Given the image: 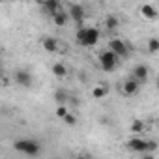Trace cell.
I'll return each mask as SVG.
<instances>
[{"instance_id": "obj_1", "label": "cell", "mask_w": 159, "mask_h": 159, "mask_svg": "<svg viewBox=\"0 0 159 159\" xmlns=\"http://www.w3.org/2000/svg\"><path fill=\"white\" fill-rule=\"evenodd\" d=\"M75 41L81 47H94L99 41V28L81 25L77 28V32H75Z\"/></svg>"}, {"instance_id": "obj_2", "label": "cell", "mask_w": 159, "mask_h": 159, "mask_svg": "<svg viewBox=\"0 0 159 159\" xmlns=\"http://www.w3.org/2000/svg\"><path fill=\"white\" fill-rule=\"evenodd\" d=\"M13 148H15V152L28 155V157H36L41 153V144L36 139H17L13 142Z\"/></svg>"}, {"instance_id": "obj_3", "label": "cell", "mask_w": 159, "mask_h": 159, "mask_svg": "<svg viewBox=\"0 0 159 159\" xmlns=\"http://www.w3.org/2000/svg\"><path fill=\"white\" fill-rule=\"evenodd\" d=\"M98 60H99V66H101L103 71H114V67L118 66L120 56H118L116 52H112V51L107 47L105 51H101V52L98 54Z\"/></svg>"}, {"instance_id": "obj_4", "label": "cell", "mask_w": 159, "mask_h": 159, "mask_svg": "<svg viewBox=\"0 0 159 159\" xmlns=\"http://www.w3.org/2000/svg\"><path fill=\"white\" fill-rule=\"evenodd\" d=\"M140 81H137L135 77H129V79H125V81L120 84V92L125 96V98H135L139 92H140Z\"/></svg>"}, {"instance_id": "obj_5", "label": "cell", "mask_w": 159, "mask_h": 159, "mask_svg": "<svg viewBox=\"0 0 159 159\" xmlns=\"http://www.w3.org/2000/svg\"><path fill=\"white\" fill-rule=\"evenodd\" d=\"M13 83L21 88H30L34 84V75L28 69H15L13 71Z\"/></svg>"}, {"instance_id": "obj_6", "label": "cell", "mask_w": 159, "mask_h": 159, "mask_svg": "<svg viewBox=\"0 0 159 159\" xmlns=\"http://www.w3.org/2000/svg\"><path fill=\"white\" fill-rule=\"evenodd\" d=\"M109 49H111L112 52H116L120 58H125V56L129 54V47H127V43H125L124 39H120V38H112V39H109Z\"/></svg>"}, {"instance_id": "obj_7", "label": "cell", "mask_w": 159, "mask_h": 159, "mask_svg": "<svg viewBox=\"0 0 159 159\" xmlns=\"http://www.w3.org/2000/svg\"><path fill=\"white\" fill-rule=\"evenodd\" d=\"M69 17H71V21H73L77 26H81V25L84 23L86 11H84V8H83L81 4H71V6H69Z\"/></svg>"}, {"instance_id": "obj_8", "label": "cell", "mask_w": 159, "mask_h": 159, "mask_svg": "<svg viewBox=\"0 0 159 159\" xmlns=\"http://www.w3.org/2000/svg\"><path fill=\"white\" fill-rule=\"evenodd\" d=\"M125 148L133 153H144L146 150V139H140V137H131L125 140Z\"/></svg>"}, {"instance_id": "obj_9", "label": "cell", "mask_w": 159, "mask_h": 159, "mask_svg": "<svg viewBox=\"0 0 159 159\" xmlns=\"http://www.w3.org/2000/svg\"><path fill=\"white\" fill-rule=\"evenodd\" d=\"M41 47H43L47 52H58V51L62 49L60 41H58L56 38H52V36H45V38H41Z\"/></svg>"}, {"instance_id": "obj_10", "label": "cell", "mask_w": 159, "mask_h": 159, "mask_svg": "<svg viewBox=\"0 0 159 159\" xmlns=\"http://www.w3.org/2000/svg\"><path fill=\"white\" fill-rule=\"evenodd\" d=\"M131 77H135L140 83H146V79L150 77V67L146 64H137L133 67V71H131Z\"/></svg>"}, {"instance_id": "obj_11", "label": "cell", "mask_w": 159, "mask_h": 159, "mask_svg": "<svg viewBox=\"0 0 159 159\" xmlns=\"http://www.w3.org/2000/svg\"><path fill=\"white\" fill-rule=\"evenodd\" d=\"M139 11H140V15H142L146 21H155V19L159 17L157 8H155V6H152V4H142V6L139 8Z\"/></svg>"}, {"instance_id": "obj_12", "label": "cell", "mask_w": 159, "mask_h": 159, "mask_svg": "<svg viewBox=\"0 0 159 159\" xmlns=\"http://www.w3.org/2000/svg\"><path fill=\"white\" fill-rule=\"evenodd\" d=\"M103 28H105V30H109V32L118 30V28H120V17H118V15H114V13L105 15V19H103Z\"/></svg>"}, {"instance_id": "obj_13", "label": "cell", "mask_w": 159, "mask_h": 159, "mask_svg": "<svg viewBox=\"0 0 159 159\" xmlns=\"http://www.w3.org/2000/svg\"><path fill=\"white\" fill-rule=\"evenodd\" d=\"M39 4H41V10L45 13H49V15H54L58 10H62L58 0H39Z\"/></svg>"}, {"instance_id": "obj_14", "label": "cell", "mask_w": 159, "mask_h": 159, "mask_svg": "<svg viewBox=\"0 0 159 159\" xmlns=\"http://www.w3.org/2000/svg\"><path fill=\"white\" fill-rule=\"evenodd\" d=\"M51 19H52V23H54L56 26H66V25H67V21H69L71 17H69V11L58 10L54 15H51Z\"/></svg>"}, {"instance_id": "obj_15", "label": "cell", "mask_w": 159, "mask_h": 159, "mask_svg": "<svg viewBox=\"0 0 159 159\" xmlns=\"http://www.w3.org/2000/svg\"><path fill=\"white\" fill-rule=\"evenodd\" d=\"M90 94H92V98H94V99H103V98L109 94V86H107L105 83H98V84L92 88V92H90Z\"/></svg>"}, {"instance_id": "obj_16", "label": "cell", "mask_w": 159, "mask_h": 159, "mask_svg": "<svg viewBox=\"0 0 159 159\" xmlns=\"http://www.w3.org/2000/svg\"><path fill=\"white\" fill-rule=\"evenodd\" d=\"M51 71H52V75H54L56 79H66V77H67V67H66V64H62V62H54L52 67H51Z\"/></svg>"}, {"instance_id": "obj_17", "label": "cell", "mask_w": 159, "mask_h": 159, "mask_svg": "<svg viewBox=\"0 0 159 159\" xmlns=\"http://www.w3.org/2000/svg\"><path fill=\"white\" fill-rule=\"evenodd\" d=\"M129 129H131V133L139 135V133H142V131L146 129V122H144V120H133L131 125H129Z\"/></svg>"}, {"instance_id": "obj_18", "label": "cell", "mask_w": 159, "mask_h": 159, "mask_svg": "<svg viewBox=\"0 0 159 159\" xmlns=\"http://www.w3.org/2000/svg\"><path fill=\"white\" fill-rule=\"evenodd\" d=\"M146 49L150 54H157L159 52V38H150L146 43Z\"/></svg>"}, {"instance_id": "obj_19", "label": "cell", "mask_w": 159, "mask_h": 159, "mask_svg": "<svg viewBox=\"0 0 159 159\" xmlns=\"http://www.w3.org/2000/svg\"><path fill=\"white\" fill-rule=\"evenodd\" d=\"M157 148H159L157 140H153V139H146V150H144V153H152V152H155Z\"/></svg>"}, {"instance_id": "obj_20", "label": "cell", "mask_w": 159, "mask_h": 159, "mask_svg": "<svg viewBox=\"0 0 159 159\" xmlns=\"http://www.w3.org/2000/svg\"><path fill=\"white\" fill-rule=\"evenodd\" d=\"M67 112H69V111H67V107H66V103H60V105L56 107V112H54V114H56V118H60V120H64Z\"/></svg>"}, {"instance_id": "obj_21", "label": "cell", "mask_w": 159, "mask_h": 159, "mask_svg": "<svg viewBox=\"0 0 159 159\" xmlns=\"http://www.w3.org/2000/svg\"><path fill=\"white\" fill-rule=\"evenodd\" d=\"M54 99H56L58 105H60V103H66V101H67V94H66L64 90H56V92H54Z\"/></svg>"}, {"instance_id": "obj_22", "label": "cell", "mask_w": 159, "mask_h": 159, "mask_svg": "<svg viewBox=\"0 0 159 159\" xmlns=\"http://www.w3.org/2000/svg\"><path fill=\"white\" fill-rule=\"evenodd\" d=\"M64 122H66V125H75V124H77V116H75L73 112H67L66 118H64Z\"/></svg>"}, {"instance_id": "obj_23", "label": "cell", "mask_w": 159, "mask_h": 159, "mask_svg": "<svg viewBox=\"0 0 159 159\" xmlns=\"http://www.w3.org/2000/svg\"><path fill=\"white\" fill-rule=\"evenodd\" d=\"M155 88H157V90H159V77H157V79H155Z\"/></svg>"}]
</instances>
